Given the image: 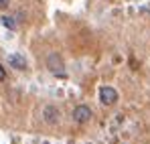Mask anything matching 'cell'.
<instances>
[{
    "label": "cell",
    "instance_id": "obj_6",
    "mask_svg": "<svg viewBox=\"0 0 150 144\" xmlns=\"http://www.w3.org/2000/svg\"><path fill=\"white\" fill-rule=\"evenodd\" d=\"M0 23L6 28H16V21H12V16H0Z\"/></svg>",
    "mask_w": 150,
    "mask_h": 144
},
{
    "label": "cell",
    "instance_id": "obj_4",
    "mask_svg": "<svg viewBox=\"0 0 150 144\" xmlns=\"http://www.w3.org/2000/svg\"><path fill=\"white\" fill-rule=\"evenodd\" d=\"M61 118V112H59V108H55V106H45L43 108V120L47 122V124H57Z\"/></svg>",
    "mask_w": 150,
    "mask_h": 144
},
{
    "label": "cell",
    "instance_id": "obj_7",
    "mask_svg": "<svg viewBox=\"0 0 150 144\" xmlns=\"http://www.w3.org/2000/svg\"><path fill=\"white\" fill-rule=\"evenodd\" d=\"M6 79V69H4V65L0 63V81H4Z\"/></svg>",
    "mask_w": 150,
    "mask_h": 144
},
{
    "label": "cell",
    "instance_id": "obj_1",
    "mask_svg": "<svg viewBox=\"0 0 150 144\" xmlns=\"http://www.w3.org/2000/svg\"><path fill=\"white\" fill-rule=\"evenodd\" d=\"M47 69H49L55 77H67V73H65V63H63V59L57 55V53H53L47 57Z\"/></svg>",
    "mask_w": 150,
    "mask_h": 144
},
{
    "label": "cell",
    "instance_id": "obj_8",
    "mask_svg": "<svg viewBox=\"0 0 150 144\" xmlns=\"http://www.w3.org/2000/svg\"><path fill=\"white\" fill-rule=\"evenodd\" d=\"M10 4V0H0V8H6Z\"/></svg>",
    "mask_w": 150,
    "mask_h": 144
},
{
    "label": "cell",
    "instance_id": "obj_2",
    "mask_svg": "<svg viewBox=\"0 0 150 144\" xmlns=\"http://www.w3.org/2000/svg\"><path fill=\"white\" fill-rule=\"evenodd\" d=\"M91 116H93V112H91V108L85 106V104L77 106L73 110V122H77V124H87V122L91 120Z\"/></svg>",
    "mask_w": 150,
    "mask_h": 144
},
{
    "label": "cell",
    "instance_id": "obj_3",
    "mask_svg": "<svg viewBox=\"0 0 150 144\" xmlns=\"http://www.w3.org/2000/svg\"><path fill=\"white\" fill-rule=\"evenodd\" d=\"M100 101L103 106H114V104L118 101V92H116L114 87H110V85L100 87Z\"/></svg>",
    "mask_w": 150,
    "mask_h": 144
},
{
    "label": "cell",
    "instance_id": "obj_5",
    "mask_svg": "<svg viewBox=\"0 0 150 144\" xmlns=\"http://www.w3.org/2000/svg\"><path fill=\"white\" fill-rule=\"evenodd\" d=\"M8 63H10V67H14V69H18V71H25L26 67H28L26 59L21 53H10V55H8Z\"/></svg>",
    "mask_w": 150,
    "mask_h": 144
}]
</instances>
